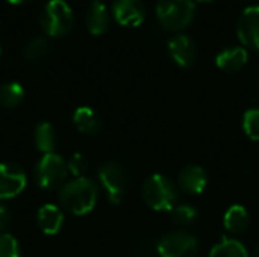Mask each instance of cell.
I'll return each instance as SVG.
<instances>
[{"instance_id":"obj_2","label":"cell","mask_w":259,"mask_h":257,"mask_svg":"<svg viewBox=\"0 0 259 257\" xmlns=\"http://www.w3.org/2000/svg\"><path fill=\"white\" fill-rule=\"evenodd\" d=\"M196 11L194 0H158L155 6L159 24L170 32L187 29L193 23Z\"/></svg>"},{"instance_id":"obj_9","label":"cell","mask_w":259,"mask_h":257,"mask_svg":"<svg viewBox=\"0 0 259 257\" xmlns=\"http://www.w3.org/2000/svg\"><path fill=\"white\" fill-rule=\"evenodd\" d=\"M237 35L243 45L259 52V5L247 6L240 14Z\"/></svg>"},{"instance_id":"obj_15","label":"cell","mask_w":259,"mask_h":257,"mask_svg":"<svg viewBox=\"0 0 259 257\" xmlns=\"http://www.w3.org/2000/svg\"><path fill=\"white\" fill-rule=\"evenodd\" d=\"M85 24H87V29L90 30V33H93V35H103L108 30L109 14H108L106 6L102 2L94 0L90 5V8L87 9V14H85Z\"/></svg>"},{"instance_id":"obj_23","label":"cell","mask_w":259,"mask_h":257,"mask_svg":"<svg viewBox=\"0 0 259 257\" xmlns=\"http://www.w3.org/2000/svg\"><path fill=\"white\" fill-rule=\"evenodd\" d=\"M243 129L252 141H259V109H249L244 114Z\"/></svg>"},{"instance_id":"obj_20","label":"cell","mask_w":259,"mask_h":257,"mask_svg":"<svg viewBox=\"0 0 259 257\" xmlns=\"http://www.w3.org/2000/svg\"><path fill=\"white\" fill-rule=\"evenodd\" d=\"M49 41L44 38V36H33L30 38L24 48H23V58L27 61V62H39L42 61L47 55H49Z\"/></svg>"},{"instance_id":"obj_12","label":"cell","mask_w":259,"mask_h":257,"mask_svg":"<svg viewBox=\"0 0 259 257\" xmlns=\"http://www.w3.org/2000/svg\"><path fill=\"white\" fill-rule=\"evenodd\" d=\"M36 224L39 230L47 236H55L61 232L64 224V212L59 206L47 203L36 212Z\"/></svg>"},{"instance_id":"obj_5","label":"cell","mask_w":259,"mask_h":257,"mask_svg":"<svg viewBox=\"0 0 259 257\" xmlns=\"http://www.w3.org/2000/svg\"><path fill=\"white\" fill-rule=\"evenodd\" d=\"M39 23L49 36H62L73 26V11L65 0H49L42 8Z\"/></svg>"},{"instance_id":"obj_19","label":"cell","mask_w":259,"mask_h":257,"mask_svg":"<svg viewBox=\"0 0 259 257\" xmlns=\"http://www.w3.org/2000/svg\"><path fill=\"white\" fill-rule=\"evenodd\" d=\"M209 257H249V251L240 241L223 238L212 247Z\"/></svg>"},{"instance_id":"obj_21","label":"cell","mask_w":259,"mask_h":257,"mask_svg":"<svg viewBox=\"0 0 259 257\" xmlns=\"http://www.w3.org/2000/svg\"><path fill=\"white\" fill-rule=\"evenodd\" d=\"M24 98V88L18 82H6L0 85V105L3 108H15Z\"/></svg>"},{"instance_id":"obj_22","label":"cell","mask_w":259,"mask_h":257,"mask_svg":"<svg viewBox=\"0 0 259 257\" xmlns=\"http://www.w3.org/2000/svg\"><path fill=\"white\" fill-rule=\"evenodd\" d=\"M170 214H171V220L179 226H190L199 217V212L191 204H176L170 211Z\"/></svg>"},{"instance_id":"obj_4","label":"cell","mask_w":259,"mask_h":257,"mask_svg":"<svg viewBox=\"0 0 259 257\" xmlns=\"http://www.w3.org/2000/svg\"><path fill=\"white\" fill-rule=\"evenodd\" d=\"M68 174L67 162L56 153L42 155L35 167V180L38 186L46 191L61 188Z\"/></svg>"},{"instance_id":"obj_13","label":"cell","mask_w":259,"mask_h":257,"mask_svg":"<svg viewBox=\"0 0 259 257\" xmlns=\"http://www.w3.org/2000/svg\"><path fill=\"white\" fill-rule=\"evenodd\" d=\"M249 61L247 50L241 45H229L220 50L215 56L217 67L225 73H237L244 68Z\"/></svg>"},{"instance_id":"obj_30","label":"cell","mask_w":259,"mask_h":257,"mask_svg":"<svg viewBox=\"0 0 259 257\" xmlns=\"http://www.w3.org/2000/svg\"><path fill=\"white\" fill-rule=\"evenodd\" d=\"M0 53H2V48H0Z\"/></svg>"},{"instance_id":"obj_1","label":"cell","mask_w":259,"mask_h":257,"mask_svg":"<svg viewBox=\"0 0 259 257\" xmlns=\"http://www.w3.org/2000/svg\"><path fill=\"white\" fill-rule=\"evenodd\" d=\"M97 186L88 177H74L59 188V204L64 211L82 217L90 214L97 203Z\"/></svg>"},{"instance_id":"obj_24","label":"cell","mask_w":259,"mask_h":257,"mask_svg":"<svg viewBox=\"0 0 259 257\" xmlns=\"http://www.w3.org/2000/svg\"><path fill=\"white\" fill-rule=\"evenodd\" d=\"M67 168H68V173L74 177H85L83 174L88 171L90 168V162L87 159L85 155L82 153H73L70 156V159L67 161Z\"/></svg>"},{"instance_id":"obj_28","label":"cell","mask_w":259,"mask_h":257,"mask_svg":"<svg viewBox=\"0 0 259 257\" xmlns=\"http://www.w3.org/2000/svg\"><path fill=\"white\" fill-rule=\"evenodd\" d=\"M252 257H259V245L255 248V251H253V254H252Z\"/></svg>"},{"instance_id":"obj_10","label":"cell","mask_w":259,"mask_h":257,"mask_svg":"<svg viewBox=\"0 0 259 257\" xmlns=\"http://www.w3.org/2000/svg\"><path fill=\"white\" fill-rule=\"evenodd\" d=\"M147 15V8L143 0H114L112 17L126 27H137L143 24Z\"/></svg>"},{"instance_id":"obj_26","label":"cell","mask_w":259,"mask_h":257,"mask_svg":"<svg viewBox=\"0 0 259 257\" xmlns=\"http://www.w3.org/2000/svg\"><path fill=\"white\" fill-rule=\"evenodd\" d=\"M9 224H11V212L6 206L0 204V233H3V230H6Z\"/></svg>"},{"instance_id":"obj_8","label":"cell","mask_w":259,"mask_h":257,"mask_svg":"<svg viewBox=\"0 0 259 257\" xmlns=\"http://www.w3.org/2000/svg\"><path fill=\"white\" fill-rule=\"evenodd\" d=\"M27 185L26 173L21 167L2 162L0 164V200H9L24 191Z\"/></svg>"},{"instance_id":"obj_27","label":"cell","mask_w":259,"mask_h":257,"mask_svg":"<svg viewBox=\"0 0 259 257\" xmlns=\"http://www.w3.org/2000/svg\"><path fill=\"white\" fill-rule=\"evenodd\" d=\"M9 3H12V5H20V3H23V2H26V0H8Z\"/></svg>"},{"instance_id":"obj_14","label":"cell","mask_w":259,"mask_h":257,"mask_svg":"<svg viewBox=\"0 0 259 257\" xmlns=\"http://www.w3.org/2000/svg\"><path fill=\"white\" fill-rule=\"evenodd\" d=\"M208 185L206 171L199 165H187L179 174V186L190 195H200Z\"/></svg>"},{"instance_id":"obj_17","label":"cell","mask_w":259,"mask_h":257,"mask_svg":"<svg viewBox=\"0 0 259 257\" xmlns=\"http://www.w3.org/2000/svg\"><path fill=\"white\" fill-rule=\"evenodd\" d=\"M225 227L231 233H243L250 223V215L247 209L241 204H234L231 206L223 218Z\"/></svg>"},{"instance_id":"obj_16","label":"cell","mask_w":259,"mask_h":257,"mask_svg":"<svg viewBox=\"0 0 259 257\" xmlns=\"http://www.w3.org/2000/svg\"><path fill=\"white\" fill-rule=\"evenodd\" d=\"M73 123L80 133L94 135L102 129L100 115L90 106H80L73 114Z\"/></svg>"},{"instance_id":"obj_7","label":"cell","mask_w":259,"mask_h":257,"mask_svg":"<svg viewBox=\"0 0 259 257\" xmlns=\"http://www.w3.org/2000/svg\"><path fill=\"white\" fill-rule=\"evenodd\" d=\"M199 241L187 232H171L158 244L161 257H197Z\"/></svg>"},{"instance_id":"obj_6","label":"cell","mask_w":259,"mask_h":257,"mask_svg":"<svg viewBox=\"0 0 259 257\" xmlns=\"http://www.w3.org/2000/svg\"><path fill=\"white\" fill-rule=\"evenodd\" d=\"M99 180L112 204H120L126 194V173L118 162H106L99 170Z\"/></svg>"},{"instance_id":"obj_11","label":"cell","mask_w":259,"mask_h":257,"mask_svg":"<svg viewBox=\"0 0 259 257\" xmlns=\"http://www.w3.org/2000/svg\"><path fill=\"white\" fill-rule=\"evenodd\" d=\"M168 55L182 68H188L196 62L197 45L196 41L187 33H178L168 41Z\"/></svg>"},{"instance_id":"obj_29","label":"cell","mask_w":259,"mask_h":257,"mask_svg":"<svg viewBox=\"0 0 259 257\" xmlns=\"http://www.w3.org/2000/svg\"><path fill=\"white\" fill-rule=\"evenodd\" d=\"M194 2H211V0H194Z\"/></svg>"},{"instance_id":"obj_18","label":"cell","mask_w":259,"mask_h":257,"mask_svg":"<svg viewBox=\"0 0 259 257\" xmlns=\"http://www.w3.org/2000/svg\"><path fill=\"white\" fill-rule=\"evenodd\" d=\"M33 139H35L36 148L42 155L53 153L55 148H56V132H55V127L50 123H46V121L39 123L35 127Z\"/></svg>"},{"instance_id":"obj_25","label":"cell","mask_w":259,"mask_h":257,"mask_svg":"<svg viewBox=\"0 0 259 257\" xmlns=\"http://www.w3.org/2000/svg\"><path fill=\"white\" fill-rule=\"evenodd\" d=\"M0 257H20V245L11 233H0Z\"/></svg>"},{"instance_id":"obj_3","label":"cell","mask_w":259,"mask_h":257,"mask_svg":"<svg viewBox=\"0 0 259 257\" xmlns=\"http://www.w3.org/2000/svg\"><path fill=\"white\" fill-rule=\"evenodd\" d=\"M143 200L153 211H171L179 200L176 185L162 174H153L143 183Z\"/></svg>"}]
</instances>
